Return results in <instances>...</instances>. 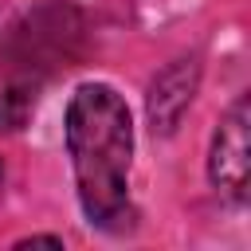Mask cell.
<instances>
[{
    "label": "cell",
    "mask_w": 251,
    "mask_h": 251,
    "mask_svg": "<svg viewBox=\"0 0 251 251\" xmlns=\"http://www.w3.org/2000/svg\"><path fill=\"white\" fill-rule=\"evenodd\" d=\"M67 153L82 212L106 231L129 227L133 126L126 98L106 82H82L67 106Z\"/></svg>",
    "instance_id": "6da1fadb"
},
{
    "label": "cell",
    "mask_w": 251,
    "mask_h": 251,
    "mask_svg": "<svg viewBox=\"0 0 251 251\" xmlns=\"http://www.w3.org/2000/svg\"><path fill=\"white\" fill-rule=\"evenodd\" d=\"M208 173L212 184L227 196V200H243L247 196V176H251V145H247V98H239L224 118L220 129L212 137V157H208Z\"/></svg>",
    "instance_id": "7a4b0ae2"
},
{
    "label": "cell",
    "mask_w": 251,
    "mask_h": 251,
    "mask_svg": "<svg viewBox=\"0 0 251 251\" xmlns=\"http://www.w3.org/2000/svg\"><path fill=\"white\" fill-rule=\"evenodd\" d=\"M192 90H196V63H173L149 90V118H153V129L169 133L180 114L188 110L192 102Z\"/></svg>",
    "instance_id": "3957f363"
},
{
    "label": "cell",
    "mask_w": 251,
    "mask_h": 251,
    "mask_svg": "<svg viewBox=\"0 0 251 251\" xmlns=\"http://www.w3.org/2000/svg\"><path fill=\"white\" fill-rule=\"evenodd\" d=\"M27 110H31V94L24 86H0V129L24 126Z\"/></svg>",
    "instance_id": "277c9868"
}]
</instances>
